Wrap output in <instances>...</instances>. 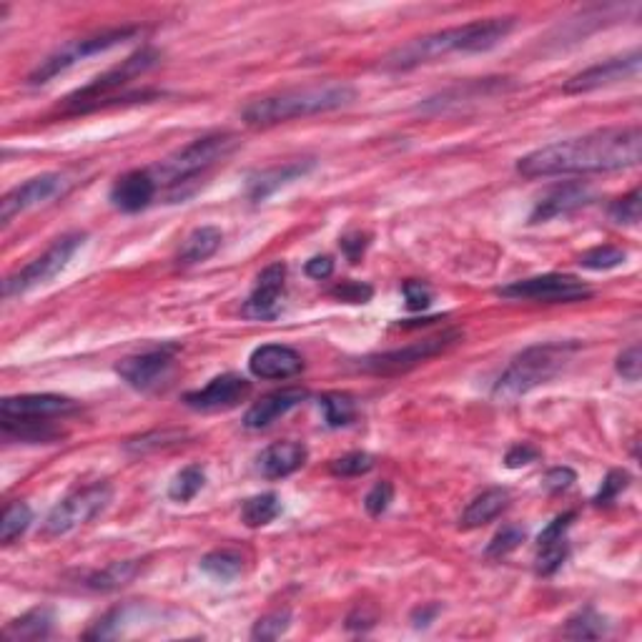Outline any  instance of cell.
<instances>
[{
  "mask_svg": "<svg viewBox=\"0 0 642 642\" xmlns=\"http://www.w3.org/2000/svg\"><path fill=\"white\" fill-rule=\"evenodd\" d=\"M392 500H394V485L384 479V482H377V485L367 492V497H364V510H367L372 517H382L384 512L389 510V505H392Z\"/></svg>",
  "mask_w": 642,
  "mask_h": 642,
  "instance_id": "f6af8a7d",
  "label": "cell"
},
{
  "mask_svg": "<svg viewBox=\"0 0 642 642\" xmlns=\"http://www.w3.org/2000/svg\"><path fill=\"white\" fill-rule=\"evenodd\" d=\"M592 201L590 186L582 184V181H565V184L552 186L550 191L537 199L535 209L530 214V224H547L552 219H560V216L572 214V211L582 209Z\"/></svg>",
  "mask_w": 642,
  "mask_h": 642,
  "instance_id": "ac0fdd59",
  "label": "cell"
},
{
  "mask_svg": "<svg viewBox=\"0 0 642 642\" xmlns=\"http://www.w3.org/2000/svg\"><path fill=\"white\" fill-rule=\"evenodd\" d=\"M68 189H71V181L63 174L33 176L26 184L16 186V189H11L3 196V201H0V221H3V226H8L16 216L36 209V206L51 204L53 199L63 196Z\"/></svg>",
  "mask_w": 642,
  "mask_h": 642,
  "instance_id": "4fadbf2b",
  "label": "cell"
},
{
  "mask_svg": "<svg viewBox=\"0 0 642 642\" xmlns=\"http://www.w3.org/2000/svg\"><path fill=\"white\" fill-rule=\"evenodd\" d=\"M33 522V510L26 505V502H11V505L3 510V522H0V542L3 545H13L23 532L31 527Z\"/></svg>",
  "mask_w": 642,
  "mask_h": 642,
  "instance_id": "e575fe53",
  "label": "cell"
},
{
  "mask_svg": "<svg viewBox=\"0 0 642 642\" xmlns=\"http://www.w3.org/2000/svg\"><path fill=\"white\" fill-rule=\"evenodd\" d=\"M206 485V469L201 464H189L181 469L169 485V497L174 502H191Z\"/></svg>",
  "mask_w": 642,
  "mask_h": 642,
  "instance_id": "836d02e7",
  "label": "cell"
},
{
  "mask_svg": "<svg viewBox=\"0 0 642 642\" xmlns=\"http://www.w3.org/2000/svg\"><path fill=\"white\" fill-rule=\"evenodd\" d=\"M281 515V500L276 492H264V495L249 497L241 505V522L251 530L256 527H266L269 522H274Z\"/></svg>",
  "mask_w": 642,
  "mask_h": 642,
  "instance_id": "f546056e",
  "label": "cell"
},
{
  "mask_svg": "<svg viewBox=\"0 0 642 642\" xmlns=\"http://www.w3.org/2000/svg\"><path fill=\"white\" fill-rule=\"evenodd\" d=\"M138 31H141V28L123 26V28H111V31L96 33V36L81 38V41L71 43V46L61 48L58 53L48 56L46 61H41V66L28 76V83H31V86H43V83L53 81L56 76L66 73L68 68H73L78 61H83V58L98 56V53H106L111 51V48L121 46V43L131 41Z\"/></svg>",
  "mask_w": 642,
  "mask_h": 642,
  "instance_id": "9c48e42d",
  "label": "cell"
},
{
  "mask_svg": "<svg viewBox=\"0 0 642 642\" xmlns=\"http://www.w3.org/2000/svg\"><path fill=\"white\" fill-rule=\"evenodd\" d=\"M284 281H286V264L276 261V264L266 266L256 279L254 291L244 304V316L249 319L271 321L279 316L281 311V296H284Z\"/></svg>",
  "mask_w": 642,
  "mask_h": 642,
  "instance_id": "e0dca14e",
  "label": "cell"
},
{
  "mask_svg": "<svg viewBox=\"0 0 642 642\" xmlns=\"http://www.w3.org/2000/svg\"><path fill=\"white\" fill-rule=\"evenodd\" d=\"M76 409L78 404L61 394H18L0 402V419H56Z\"/></svg>",
  "mask_w": 642,
  "mask_h": 642,
  "instance_id": "2e32d148",
  "label": "cell"
},
{
  "mask_svg": "<svg viewBox=\"0 0 642 642\" xmlns=\"http://www.w3.org/2000/svg\"><path fill=\"white\" fill-rule=\"evenodd\" d=\"M329 296L337 301H344V304H367L374 296V289L369 284H364V281H342V284L329 289Z\"/></svg>",
  "mask_w": 642,
  "mask_h": 642,
  "instance_id": "ee69618b",
  "label": "cell"
},
{
  "mask_svg": "<svg viewBox=\"0 0 642 642\" xmlns=\"http://www.w3.org/2000/svg\"><path fill=\"white\" fill-rule=\"evenodd\" d=\"M306 276L316 281H324L334 274V259L332 256H314V259L306 261L304 266Z\"/></svg>",
  "mask_w": 642,
  "mask_h": 642,
  "instance_id": "f5cc1de1",
  "label": "cell"
},
{
  "mask_svg": "<svg viewBox=\"0 0 642 642\" xmlns=\"http://www.w3.org/2000/svg\"><path fill=\"white\" fill-rule=\"evenodd\" d=\"M314 169V161H291V164H284V166H274V169H266L261 171V174L251 176L249 179V189H246V194H249V199L254 201V204H261V201L269 199L274 191H279L281 186L291 184V181L301 179V176H306L309 171Z\"/></svg>",
  "mask_w": 642,
  "mask_h": 642,
  "instance_id": "7402d4cb",
  "label": "cell"
},
{
  "mask_svg": "<svg viewBox=\"0 0 642 642\" xmlns=\"http://www.w3.org/2000/svg\"><path fill=\"white\" fill-rule=\"evenodd\" d=\"M512 31H515V18H485V21L464 23V26L409 41L407 46L389 53L384 66L392 71H409L449 53H485L500 46Z\"/></svg>",
  "mask_w": 642,
  "mask_h": 642,
  "instance_id": "7a4b0ae2",
  "label": "cell"
},
{
  "mask_svg": "<svg viewBox=\"0 0 642 642\" xmlns=\"http://www.w3.org/2000/svg\"><path fill=\"white\" fill-rule=\"evenodd\" d=\"M630 482H632L630 472H625V469H610V472H607V477L602 479L600 492H597L595 500H592L595 502V507L612 505V502H615L617 497H620L622 492L630 487Z\"/></svg>",
  "mask_w": 642,
  "mask_h": 642,
  "instance_id": "7bdbcfd3",
  "label": "cell"
},
{
  "mask_svg": "<svg viewBox=\"0 0 642 642\" xmlns=\"http://www.w3.org/2000/svg\"><path fill=\"white\" fill-rule=\"evenodd\" d=\"M642 56L640 51H632L630 56L622 58H610V61H602L597 66L585 68L582 73L572 76L570 81L565 83L567 93H590L597 91V88L615 86V83L627 81V78H635L640 73Z\"/></svg>",
  "mask_w": 642,
  "mask_h": 642,
  "instance_id": "9a60e30c",
  "label": "cell"
},
{
  "mask_svg": "<svg viewBox=\"0 0 642 642\" xmlns=\"http://www.w3.org/2000/svg\"><path fill=\"white\" fill-rule=\"evenodd\" d=\"M575 517H577L575 512H565V515L555 517V520H552L550 525L540 532V537H537V545H547V542L562 540V537L567 535V530L572 527V522H575Z\"/></svg>",
  "mask_w": 642,
  "mask_h": 642,
  "instance_id": "c3c4849f",
  "label": "cell"
},
{
  "mask_svg": "<svg viewBox=\"0 0 642 642\" xmlns=\"http://www.w3.org/2000/svg\"><path fill=\"white\" fill-rule=\"evenodd\" d=\"M374 622H377V615H369V612L362 610V607H357V610L347 617L349 630H367V627H372Z\"/></svg>",
  "mask_w": 642,
  "mask_h": 642,
  "instance_id": "11a10c76",
  "label": "cell"
},
{
  "mask_svg": "<svg viewBox=\"0 0 642 642\" xmlns=\"http://www.w3.org/2000/svg\"><path fill=\"white\" fill-rule=\"evenodd\" d=\"M575 352L577 344L572 342H547L525 349V352L512 359L505 374L497 379L495 389H492V399L500 404L517 402L520 397L530 394L532 389L555 379Z\"/></svg>",
  "mask_w": 642,
  "mask_h": 642,
  "instance_id": "277c9868",
  "label": "cell"
},
{
  "mask_svg": "<svg viewBox=\"0 0 642 642\" xmlns=\"http://www.w3.org/2000/svg\"><path fill=\"white\" fill-rule=\"evenodd\" d=\"M249 369L256 379H291L301 374L304 359L286 344H264L251 352Z\"/></svg>",
  "mask_w": 642,
  "mask_h": 642,
  "instance_id": "ffe728a7",
  "label": "cell"
},
{
  "mask_svg": "<svg viewBox=\"0 0 642 642\" xmlns=\"http://www.w3.org/2000/svg\"><path fill=\"white\" fill-rule=\"evenodd\" d=\"M575 479L577 474L572 472L570 467H555L545 474V487L552 492V495H557V492L570 490Z\"/></svg>",
  "mask_w": 642,
  "mask_h": 642,
  "instance_id": "816d5d0a",
  "label": "cell"
},
{
  "mask_svg": "<svg viewBox=\"0 0 642 642\" xmlns=\"http://www.w3.org/2000/svg\"><path fill=\"white\" fill-rule=\"evenodd\" d=\"M625 259H627L625 249L605 244V246H595V249H587L585 254H580L577 264H580L582 269H590V271H607L625 264Z\"/></svg>",
  "mask_w": 642,
  "mask_h": 642,
  "instance_id": "d590c367",
  "label": "cell"
},
{
  "mask_svg": "<svg viewBox=\"0 0 642 642\" xmlns=\"http://www.w3.org/2000/svg\"><path fill=\"white\" fill-rule=\"evenodd\" d=\"M143 607L133 605V602H126V605H118L113 610H108L91 630L86 632V640H113V637H121L126 632L128 625L141 620Z\"/></svg>",
  "mask_w": 642,
  "mask_h": 642,
  "instance_id": "83f0119b",
  "label": "cell"
},
{
  "mask_svg": "<svg viewBox=\"0 0 642 642\" xmlns=\"http://www.w3.org/2000/svg\"><path fill=\"white\" fill-rule=\"evenodd\" d=\"M372 469L374 457L367 452H349L329 464V472H332L334 477H362V474L372 472Z\"/></svg>",
  "mask_w": 642,
  "mask_h": 642,
  "instance_id": "b9f144b4",
  "label": "cell"
},
{
  "mask_svg": "<svg viewBox=\"0 0 642 642\" xmlns=\"http://www.w3.org/2000/svg\"><path fill=\"white\" fill-rule=\"evenodd\" d=\"M53 610L51 607H33L26 615L16 617L13 622H8L3 635L8 640H46L53 632Z\"/></svg>",
  "mask_w": 642,
  "mask_h": 642,
  "instance_id": "484cf974",
  "label": "cell"
},
{
  "mask_svg": "<svg viewBox=\"0 0 642 642\" xmlns=\"http://www.w3.org/2000/svg\"><path fill=\"white\" fill-rule=\"evenodd\" d=\"M306 447L301 442H276L259 457V472L266 479H284L306 464Z\"/></svg>",
  "mask_w": 642,
  "mask_h": 642,
  "instance_id": "603a6c76",
  "label": "cell"
},
{
  "mask_svg": "<svg viewBox=\"0 0 642 642\" xmlns=\"http://www.w3.org/2000/svg\"><path fill=\"white\" fill-rule=\"evenodd\" d=\"M111 497H113V490L111 485H106V482H98V485L83 487V490L73 492V495L66 497L61 505L53 507L51 515H48L46 522H43L41 535L46 537V540H56V537L71 535L73 530H78V527L96 520V517L108 507Z\"/></svg>",
  "mask_w": 642,
  "mask_h": 642,
  "instance_id": "ba28073f",
  "label": "cell"
},
{
  "mask_svg": "<svg viewBox=\"0 0 642 642\" xmlns=\"http://www.w3.org/2000/svg\"><path fill=\"white\" fill-rule=\"evenodd\" d=\"M83 244H86V231L63 234L61 239H56L48 246L46 254L33 259L31 264H26L23 269H18L16 274H11L3 281V296L13 299V296H21L26 294V291L36 289V286H43L51 279H56Z\"/></svg>",
  "mask_w": 642,
  "mask_h": 642,
  "instance_id": "52a82bcc",
  "label": "cell"
},
{
  "mask_svg": "<svg viewBox=\"0 0 642 642\" xmlns=\"http://www.w3.org/2000/svg\"><path fill=\"white\" fill-rule=\"evenodd\" d=\"M289 627H291V612L274 610L269 612V615L256 620V625L251 627V637H254V640H276V637L286 635Z\"/></svg>",
  "mask_w": 642,
  "mask_h": 642,
  "instance_id": "ab89813d",
  "label": "cell"
},
{
  "mask_svg": "<svg viewBox=\"0 0 642 642\" xmlns=\"http://www.w3.org/2000/svg\"><path fill=\"white\" fill-rule=\"evenodd\" d=\"M607 620L595 610V607H582L580 612L567 620L565 632L562 635L572 637V640H597V637L607 635Z\"/></svg>",
  "mask_w": 642,
  "mask_h": 642,
  "instance_id": "d6a6232c",
  "label": "cell"
},
{
  "mask_svg": "<svg viewBox=\"0 0 642 642\" xmlns=\"http://www.w3.org/2000/svg\"><path fill=\"white\" fill-rule=\"evenodd\" d=\"M319 404L321 409H324V422H327V427L332 429L349 427V424L357 419V402H354L352 394L347 392L321 394Z\"/></svg>",
  "mask_w": 642,
  "mask_h": 642,
  "instance_id": "4dcf8cb0",
  "label": "cell"
},
{
  "mask_svg": "<svg viewBox=\"0 0 642 642\" xmlns=\"http://www.w3.org/2000/svg\"><path fill=\"white\" fill-rule=\"evenodd\" d=\"M158 61H161V53H158L156 48H141V51H136L133 56H128L126 61L118 63L116 68L98 76L96 81H91L88 86L71 93V96L63 101V106H66L68 113H88L96 111V108L111 106V103H116L113 93H116L118 88L128 86L133 78L151 71L153 66H158Z\"/></svg>",
  "mask_w": 642,
  "mask_h": 642,
  "instance_id": "8992f818",
  "label": "cell"
},
{
  "mask_svg": "<svg viewBox=\"0 0 642 642\" xmlns=\"http://www.w3.org/2000/svg\"><path fill=\"white\" fill-rule=\"evenodd\" d=\"M141 572V560H123V562H111L103 570L93 572V575L86 577V587L88 590L96 592H113L121 590V587L131 585L133 580Z\"/></svg>",
  "mask_w": 642,
  "mask_h": 642,
  "instance_id": "f1b7e54d",
  "label": "cell"
},
{
  "mask_svg": "<svg viewBox=\"0 0 642 642\" xmlns=\"http://www.w3.org/2000/svg\"><path fill=\"white\" fill-rule=\"evenodd\" d=\"M640 214H642V194L640 189H632L630 194L622 196V199L612 201L610 206V219L615 224L622 226H637L640 224Z\"/></svg>",
  "mask_w": 642,
  "mask_h": 642,
  "instance_id": "60d3db41",
  "label": "cell"
},
{
  "mask_svg": "<svg viewBox=\"0 0 642 642\" xmlns=\"http://www.w3.org/2000/svg\"><path fill=\"white\" fill-rule=\"evenodd\" d=\"M567 555H570V545H567L565 537L557 542H547V545H537V560H535L537 575L542 577L555 575V572L565 565Z\"/></svg>",
  "mask_w": 642,
  "mask_h": 642,
  "instance_id": "8d00e7d4",
  "label": "cell"
},
{
  "mask_svg": "<svg viewBox=\"0 0 642 642\" xmlns=\"http://www.w3.org/2000/svg\"><path fill=\"white\" fill-rule=\"evenodd\" d=\"M507 507H510V490H505V487H492V490H485L464 507L462 517H459V527H462V530H477V527L490 525V522L497 520Z\"/></svg>",
  "mask_w": 642,
  "mask_h": 642,
  "instance_id": "cb8c5ba5",
  "label": "cell"
},
{
  "mask_svg": "<svg viewBox=\"0 0 642 642\" xmlns=\"http://www.w3.org/2000/svg\"><path fill=\"white\" fill-rule=\"evenodd\" d=\"M236 148L234 133H209L201 136L196 141H191L189 146H184L181 151H176L174 156L164 158L161 164H156L151 169L153 179L161 186H169L174 191V199L179 194V189L184 184H191L199 176H204L211 166H216L221 158L229 156Z\"/></svg>",
  "mask_w": 642,
  "mask_h": 642,
  "instance_id": "5b68a950",
  "label": "cell"
},
{
  "mask_svg": "<svg viewBox=\"0 0 642 642\" xmlns=\"http://www.w3.org/2000/svg\"><path fill=\"white\" fill-rule=\"evenodd\" d=\"M221 241H224V234H221L219 226H201V229L191 231L179 251V264L181 266L204 264L206 259H211V256L219 251Z\"/></svg>",
  "mask_w": 642,
  "mask_h": 642,
  "instance_id": "4316f807",
  "label": "cell"
},
{
  "mask_svg": "<svg viewBox=\"0 0 642 642\" xmlns=\"http://www.w3.org/2000/svg\"><path fill=\"white\" fill-rule=\"evenodd\" d=\"M527 537V530L520 525H505L500 532H497L495 537H492V542L487 545L485 555L490 557V560H502V557H507L510 552H515L517 547L525 542Z\"/></svg>",
  "mask_w": 642,
  "mask_h": 642,
  "instance_id": "f35d334b",
  "label": "cell"
},
{
  "mask_svg": "<svg viewBox=\"0 0 642 642\" xmlns=\"http://www.w3.org/2000/svg\"><path fill=\"white\" fill-rule=\"evenodd\" d=\"M184 437H186L184 429H158V432H148V434H141V437H136V439H128L126 449L133 454H143V452H151V449H161V447H171V444H179Z\"/></svg>",
  "mask_w": 642,
  "mask_h": 642,
  "instance_id": "74e56055",
  "label": "cell"
},
{
  "mask_svg": "<svg viewBox=\"0 0 642 642\" xmlns=\"http://www.w3.org/2000/svg\"><path fill=\"white\" fill-rule=\"evenodd\" d=\"M201 570L219 582H231L244 570V557L234 550H214L201 557Z\"/></svg>",
  "mask_w": 642,
  "mask_h": 642,
  "instance_id": "1f68e13d",
  "label": "cell"
},
{
  "mask_svg": "<svg viewBox=\"0 0 642 642\" xmlns=\"http://www.w3.org/2000/svg\"><path fill=\"white\" fill-rule=\"evenodd\" d=\"M439 612H442V605H439V602H424V605L414 607L412 610L414 627H429L434 620H437Z\"/></svg>",
  "mask_w": 642,
  "mask_h": 642,
  "instance_id": "db71d44e",
  "label": "cell"
},
{
  "mask_svg": "<svg viewBox=\"0 0 642 642\" xmlns=\"http://www.w3.org/2000/svg\"><path fill=\"white\" fill-rule=\"evenodd\" d=\"M174 369H176L174 344H166V347L136 354V357H126L116 364L118 377H121L128 387L138 389V392H153V389L169 384Z\"/></svg>",
  "mask_w": 642,
  "mask_h": 642,
  "instance_id": "7c38bea8",
  "label": "cell"
},
{
  "mask_svg": "<svg viewBox=\"0 0 642 642\" xmlns=\"http://www.w3.org/2000/svg\"><path fill=\"white\" fill-rule=\"evenodd\" d=\"M640 123L585 133L580 138L550 143L517 161V174L525 179L570 174H607L640 164Z\"/></svg>",
  "mask_w": 642,
  "mask_h": 642,
  "instance_id": "6da1fadb",
  "label": "cell"
},
{
  "mask_svg": "<svg viewBox=\"0 0 642 642\" xmlns=\"http://www.w3.org/2000/svg\"><path fill=\"white\" fill-rule=\"evenodd\" d=\"M462 342V332L457 329H449V332L437 334V337L422 339V342H414L404 349H392V352L372 354L362 362V369L372 374H382V377H394V374H404L409 369L419 367L427 359L437 357V354L447 352L449 347Z\"/></svg>",
  "mask_w": 642,
  "mask_h": 642,
  "instance_id": "8fae6325",
  "label": "cell"
},
{
  "mask_svg": "<svg viewBox=\"0 0 642 642\" xmlns=\"http://www.w3.org/2000/svg\"><path fill=\"white\" fill-rule=\"evenodd\" d=\"M339 246H342L344 256H347L352 264H359L369 246V234H362V231H354V234H347L339 239Z\"/></svg>",
  "mask_w": 642,
  "mask_h": 642,
  "instance_id": "f907efd6",
  "label": "cell"
},
{
  "mask_svg": "<svg viewBox=\"0 0 642 642\" xmlns=\"http://www.w3.org/2000/svg\"><path fill=\"white\" fill-rule=\"evenodd\" d=\"M158 194V181L153 179L151 169H136L118 176L111 186V204L123 214H138L148 209Z\"/></svg>",
  "mask_w": 642,
  "mask_h": 642,
  "instance_id": "d6986e66",
  "label": "cell"
},
{
  "mask_svg": "<svg viewBox=\"0 0 642 642\" xmlns=\"http://www.w3.org/2000/svg\"><path fill=\"white\" fill-rule=\"evenodd\" d=\"M402 291H404V299H407V309L409 311H424V309H429V306H432L434 294H432V289H429V286L424 284V281H417V279L404 281Z\"/></svg>",
  "mask_w": 642,
  "mask_h": 642,
  "instance_id": "bcb514c9",
  "label": "cell"
},
{
  "mask_svg": "<svg viewBox=\"0 0 642 642\" xmlns=\"http://www.w3.org/2000/svg\"><path fill=\"white\" fill-rule=\"evenodd\" d=\"M0 427L6 442L53 444L63 437L61 429L53 427L48 419H0Z\"/></svg>",
  "mask_w": 642,
  "mask_h": 642,
  "instance_id": "d4e9b609",
  "label": "cell"
},
{
  "mask_svg": "<svg viewBox=\"0 0 642 642\" xmlns=\"http://www.w3.org/2000/svg\"><path fill=\"white\" fill-rule=\"evenodd\" d=\"M540 449L532 447V444L522 442V444H515V447H510V452L505 454V464L510 469H520V467H527V464L537 462L540 459Z\"/></svg>",
  "mask_w": 642,
  "mask_h": 642,
  "instance_id": "681fc988",
  "label": "cell"
},
{
  "mask_svg": "<svg viewBox=\"0 0 642 642\" xmlns=\"http://www.w3.org/2000/svg\"><path fill=\"white\" fill-rule=\"evenodd\" d=\"M306 397H309V392L301 387H289V389H279V392L266 394V397H261L259 402L251 404V409L244 417V427L246 429L271 427L276 419H281L284 414H289L291 409L299 407Z\"/></svg>",
  "mask_w": 642,
  "mask_h": 642,
  "instance_id": "44dd1931",
  "label": "cell"
},
{
  "mask_svg": "<svg viewBox=\"0 0 642 642\" xmlns=\"http://www.w3.org/2000/svg\"><path fill=\"white\" fill-rule=\"evenodd\" d=\"M617 374H620L625 382H640V369H642V357H640V344H632L630 349L617 357L615 364Z\"/></svg>",
  "mask_w": 642,
  "mask_h": 642,
  "instance_id": "7dc6e473",
  "label": "cell"
},
{
  "mask_svg": "<svg viewBox=\"0 0 642 642\" xmlns=\"http://www.w3.org/2000/svg\"><path fill=\"white\" fill-rule=\"evenodd\" d=\"M357 101V88L347 81H324L311 83L304 88H289V91L271 93V96L256 98L241 111L246 126L271 128L279 123L294 121V118L319 116V113L339 111Z\"/></svg>",
  "mask_w": 642,
  "mask_h": 642,
  "instance_id": "3957f363",
  "label": "cell"
},
{
  "mask_svg": "<svg viewBox=\"0 0 642 642\" xmlns=\"http://www.w3.org/2000/svg\"><path fill=\"white\" fill-rule=\"evenodd\" d=\"M251 394L249 379L239 374H221L214 377L204 389L184 394V404L194 412H226L244 402Z\"/></svg>",
  "mask_w": 642,
  "mask_h": 642,
  "instance_id": "5bb4252c",
  "label": "cell"
},
{
  "mask_svg": "<svg viewBox=\"0 0 642 642\" xmlns=\"http://www.w3.org/2000/svg\"><path fill=\"white\" fill-rule=\"evenodd\" d=\"M497 296L512 301H540V304H572V301L590 299L592 289L577 276L542 274L500 286Z\"/></svg>",
  "mask_w": 642,
  "mask_h": 642,
  "instance_id": "30bf717a",
  "label": "cell"
}]
</instances>
